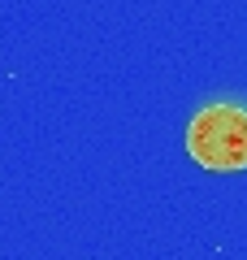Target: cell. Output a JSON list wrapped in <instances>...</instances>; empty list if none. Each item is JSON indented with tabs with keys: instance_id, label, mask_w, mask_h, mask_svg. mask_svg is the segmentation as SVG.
<instances>
[{
	"instance_id": "cell-1",
	"label": "cell",
	"mask_w": 247,
	"mask_h": 260,
	"mask_svg": "<svg viewBox=\"0 0 247 260\" xmlns=\"http://www.w3.org/2000/svg\"><path fill=\"white\" fill-rule=\"evenodd\" d=\"M187 152L212 174L247 169V109L238 104H204L187 121Z\"/></svg>"
}]
</instances>
